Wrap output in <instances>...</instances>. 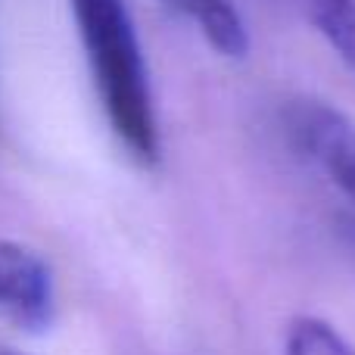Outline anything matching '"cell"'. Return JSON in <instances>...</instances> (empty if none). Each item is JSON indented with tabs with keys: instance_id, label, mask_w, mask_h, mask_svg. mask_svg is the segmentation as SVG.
Masks as SVG:
<instances>
[{
	"instance_id": "6da1fadb",
	"label": "cell",
	"mask_w": 355,
	"mask_h": 355,
	"mask_svg": "<svg viewBox=\"0 0 355 355\" xmlns=\"http://www.w3.org/2000/svg\"><path fill=\"white\" fill-rule=\"evenodd\" d=\"M100 106L112 135L144 166L159 159V125L147 62L125 0H69Z\"/></svg>"
},
{
	"instance_id": "7a4b0ae2",
	"label": "cell",
	"mask_w": 355,
	"mask_h": 355,
	"mask_svg": "<svg viewBox=\"0 0 355 355\" xmlns=\"http://www.w3.org/2000/svg\"><path fill=\"white\" fill-rule=\"evenodd\" d=\"M284 125L302 156L315 162L327 181L355 202V122L324 100H293Z\"/></svg>"
},
{
	"instance_id": "3957f363",
	"label": "cell",
	"mask_w": 355,
	"mask_h": 355,
	"mask_svg": "<svg viewBox=\"0 0 355 355\" xmlns=\"http://www.w3.org/2000/svg\"><path fill=\"white\" fill-rule=\"evenodd\" d=\"M53 275L35 250L0 240V312L37 334L53 324Z\"/></svg>"
},
{
	"instance_id": "277c9868",
	"label": "cell",
	"mask_w": 355,
	"mask_h": 355,
	"mask_svg": "<svg viewBox=\"0 0 355 355\" xmlns=\"http://www.w3.org/2000/svg\"><path fill=\"white\" fill-rule=\"evenodd\" d=\"M181 10L200 25L206 41L225 56H243L250 50V31L231 0H178Z\"/></svg>"
},
{
	"instance_id": "5b68a950",
	"label": "cell",
	"mask_w": 355,
	"mask_h": 355,
	"mask_svg": "<svg viewBox=\"0 0 355 355\" xmlns=\"http://www.w3.org/2000/svg\"><path fill=\"white\" fill-rule=\"evenodd\" d=\"M306 6L321 37L355 72V0H306Z\"/></svg>"
},
{
	"instance_id": "8992f818",
	"label": "cell",
	"mask_w": 355,
	"mask_h": 355,
	"mask_svg": "<svg viewBox=\"0 0 355 355\" xmlns=\"http://www.w3.org/2000/svg\"><path fill=\"white\" fill-rule=\"evenodd\" d=\"M284 355H355V346L324 318L300 315L287 327Z\"/></svg>"
},
{
	"instance_id": "52a82bcc",
	"label": "cell",
	"mask_w": 355,
	"mask_h": 355,
	"mask_svg": "<svg viewBox=\"0 0 355 355\" xmlns=\"http://www.w3.org/2000/svg\"><path fill=\"white\" fill-rule=\"evenodd\" d=\"M0 355H22V352H12V349H0Z\"/></svg>"
}]
</instances>
